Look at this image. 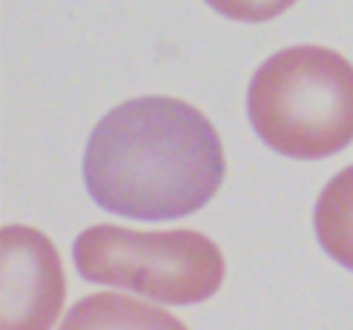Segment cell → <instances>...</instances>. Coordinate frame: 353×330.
Masks as SVG:
<instances>
[{
    "label": "cell",
    "instance_id": "6da1fadb",
    "mask_svg": "<svg viewBox=\"0 0 353 330\" xmlns=\"http://www.w3.org/2000/svg\"><path fill=\"white\" fill-rule=\"evenodd\" d=\"M224 149L201 110L147 95L103 115L83 152V184L107 213L135 221L184 218L219 193Z\"/></svg>",
    "mask_w": 353,
    "mask_h": 330
},
{
    "label": "cell",
    "instance_id": "52a82bcc",
    "mask_svg": "<svg viewBox=\"0 0 353 330\" xmlns=\"http://www.w3.org/2000/svg\"><path fill=\"white\" fill-rule=\"evenodd\" d=\"M204 3L219 12L221 17H230L239 23H264L285 14L296 0H204Z\"/></svg>",
    "mask_w": 353,
    "mask_h": 330
},
{
    "label": "cell",
    "instance_id": "8992f818",
    "mask_svg": "<svg viewBox=\"0 0 353 330\" xmlns=\"http://www.w3.org/2000/svg\"><path fill=\"white\" fill-rule=\"evenodd\" d=\"M313 230L333 262L353 270V164L336 172L316 198Z\"/></svg>",
    "mask_w": 353,
    "mask_h": 330
},
{
    "label": "cell",
    "instance_id": "7a4b0ae2",
    "mask_svg": "<svg viewBox=\"0 0 353 330\" xmlns=\"http://www.w3.org/2000/svg\"><path fill=\"white\" fill-rule=\"evenodd\" d=\"M247 115L270 149L330 158L353 141V63L327 46L281 49L250 78Z\"/></svg>",
    "mask_w": 353,
    "mask_h": 330
},
{
    "label": "cell",
    "instance_id": "3957f363",
    "mask_svg": "<svg viewBox=\"0 0 353 330\" xmlns=\"http://www.w3.org/2000/svg\"><path fill=\"white\" fill-rule=\"evenodd\" d=\"M72 258L81 279L132 290L164 305H201L224 282V256L204 233H141L95 224L78 233Z\"/></svg>",
    "mask_w": 353,
    "mask_h": 330
},
{
    "label": "cell",
    "instance_id": "277c9868",
    "mask_svg": "<svg viewBox=\"0 0 353 330\" xmlns=\"http://www.w3.org/2000/svg\"><path fill=\"white\" fill-rule=\"evenodd\" d=\"M0 330H52L66 296L55 245L34 227L0 230Z\"/></svg>",
    "mask_w": 353,
    "mask_h": 330
},
{
    "label": "cell",
    "instance_id": "5b68a950",
    "mask_svg": "<svg viewBox=\"0 0 353 330\" xmlns=\"http://www.w3.org/2000/svg\"><path fill=\"white\" fill-rule=\"evenodd\" d=\"M58 330H187V324L161 307L121 293H92L69 310Z\"/></svg>",
    "mask_w": 353,
    "mask_h": 330
}]
</instances>
